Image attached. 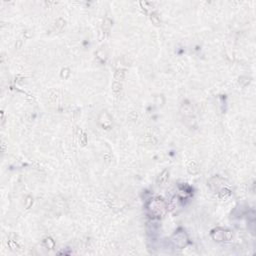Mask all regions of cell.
Segmentation results:
<instances>
[{
    "instance_id": "cell-1",
    "label": "cell",
    "mask_w": 256,
    "mask_h": 256,
    "mask_svg": "<svg viewBox=\"0 0 256 256\" xmlns=\"http://www.w3.org/2000/svg\"><path fill=\"white\" fill-rule=\"evenodd\" d=\"M165 203L162 199H154V200L150 201L149 205H148V209L151 211L152 214L154 215H161L165 212Z\"/></svg>"
},
{
    "instance_id": "cell-2",
    "label": "cell",
    "mask_w": 256,
    "mask_h": 256,
    "mask_svg": "<svg viewBox=\"0 0 256 256\" xmlns=\"http://www.w3.org/2000/svg\"><path fill=\"white\" fill-rule=\"evenodd\" d=\"M211 235H212V238L215 241H218V242L230 240L231 237H232V234L230 233V231L223 230V229H216V230L213 231Z\"/></svg>"
},
{
    "instance_id": "cell-3",
    "label": "cell",
    "mask_w": 256,
    "mask_h": 256,
    "mask_svg": "<svg viewBox=\"0 0 256 256\" xmlns=\"http://www.w3.org/2000/svg\"><path fill=\"white\" fill-rule=\"evenodd\" d=\"M187 240L188 238L184 232H177L172 237V242L178 248H183L187 244Z\"/></svg>"
},
{
    "instance_id": "cell-4",
    "label": "cell",
    "mask_w": 256,
    "mask_h": 256,
    "mask_svg": "<svg viewBox=\"0 0 256 256\" xmlns=\"http://www.w3.org/2000/svg\"><path fill=\"white\" fill-rule=\"evenodd\" d=\"M181 113L184 116H192L193 115V109L189 104H184L181 107Z\"/></svg>"
},
{
    "instance_id": "cell-5",
    "label": "cell",
    "mask_w": 256,
    "mask_h": 256,
    "mask_svg": "<svg viewBox=\"0 0 256 256\" xmlns=\"http://www.w3.org/2000/svg\"><path fill=\"white\" fill-rule=\"evenodd\" d=\"M188 171H189L190 173H192V174H195V173H197V172L199 171L198 165H197L196 162H194V161L190 162V164L188 165Z\"/></svg>"
},
{
    "instance_id": "cell-6",
    "label": "cell",
    "mask_w": 256,
    "mask_h": 256,
    "mask_svg": "<svg viewBox=\"0 0 256 256\" xmlns=\"http://www.w3.org/2000/svg\"><path fill=\"white\" fill-rule=\"evenodd\" d=\"M124 76H125V72L124 70H122V69H119V70L116 71V73H115V80L118 81V82H120V81H122L123 79H124Z\"/></svg>"
},
{
    "instance_id": "cell-7",
    "label": "cell",
    "mask_w": 256,
    "mask_h": 256,
    "mask_svg": "<svg viewBox=\"0 0 256 256\" xmlns=\"http://www.w3.org/2000/svg\"><path fill=\"white\" fill-rule=\"evenodd\" d=\"M168 179V172L166 171H163L161 173V175L159 176V178H158V182H160V183H165L166 181H167Z\"/></svg>"
},
{
    "instance_id": "cell-8",
    "label": "cell",
    "mask_w": 256,
    "mask_h": 256,
    "mask_svg": "<svg viewBox=\"0 0 256 256\" xmlns=\"http://www.w3.org/2000/svg\"><path fill=\"white\" fill-rule=\"evenodd\" d=\"M112 90H113V92L116 93V94L118 92H120V90H121V84H120V82H118V81H115V82L112 84Z\"/></svg>"
},
{
    "instance_id": "cell-9",
    "label": "cell",
    "mask_w": 256,
    "mask_h": 256,
    "mask_svg": "<svg viewBox=\"0 0 256 256\" xmlns=\"http://www.w3.org/2000/svg\"><path fill=\"white\" fill-rule=\"evenodd\" d=\"M151 20L155 25H159L160 24V19L158 17V15L156 13H152L151 14Z\"/></svg>"
},
{
    "instance_id": "cell-10",
    "label": "cell",
    "mask_w": 256,
    "mask_h": 256,
    "mask_svg": "<svg viewBox=\"0 0 256 256\" xmlns=\"http://www.w3.org/2000/svg\"><path fill=\"white\" fill-rule=\"evenodd\" d=\"M45 243H46V245H47L48 248H53L54 247V241L52 240L51 238L45 239Z\"/></svg>"
}]
</instances>
